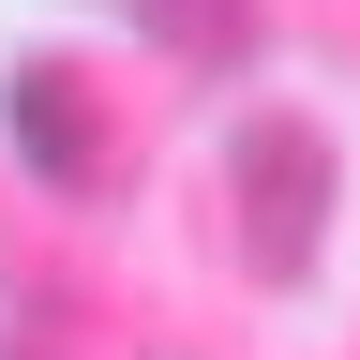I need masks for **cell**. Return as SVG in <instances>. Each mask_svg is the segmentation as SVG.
<instances>
[{"mask_svg":"<svg viewBox=\"0 0 360 360\" xmlns=\"http://www.w3.org/2000/svg\"><path fill=\"white\" fill-rule=\"evenodd\" d=\"M15 150L60 180V195H120V90L90 60H30L15 75Z\"/></svg>","mask_w":360,"mask_h":360,"instance_id":"2","label":"cell"},{"mask_svg":"<svg viewBox=\"0 0 360 360\" xmlns=\"http://www.w3.org/2000/svg\"><path fill=\"white\" fill-rule=\"evenodd\" d=\"M15 360H135V330H120L90 285H60V300H30V315H15Z\"/></svg>","mask_w":360,"mask_h":360,"instance_id":"3","label":"cell"},{"mask_svg":"<svg viewBox=\"0 0 360 360\" xmlns=\"http://www.w3.org/2000/svg\"><path fill=\"white\" fill-rule=\"evenodd\" d=\"M225 180H240V255H255V270H300L315 225H330V135L270 105V120H240Z\"/></svg>","mask_w":360,"mask_h":360,"instance_id":"1","label":"cell"},{"mask_svg":"<svg viewBox=\"0 0 360 360\" xmlns=\"http://www.w3.org/2000/svg\"><path fill=\"white\" fill-rule=\"evenodd\" d=\"M135 15H150L165 45H195V60H210V45H240V30H255V0H135Z\"/></svg>","mask_w":360,"mask_h":360,"instance_id":"4","label":"cell"}]
</instances>
